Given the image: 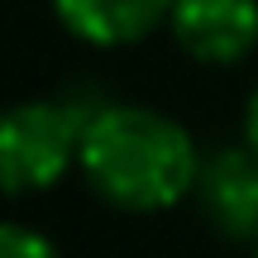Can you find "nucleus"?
<instances>
[{
	"instance_id": "obj_6",
	"label": "nucleus",
	"mask_w": 258,
	"mask_h": 258,
	"mask_svg": "<svg viewBox=\"0 0 258 258\" xmlns=\"http://www.w3.org/2000/svg\"><path fill=\"white\" fill-rule=\"evenodd\" d=\"M0 258H62L53 244L29 225H5L0 220Z\"/></svg>"
},
{
	"instance_id": "obj_3",
	"label": "nucleus",
	"mask_w": 258,
	"mask_h": 258,
	"mask_svg": "<svg viewBox=\"0 0 258 258\" xmlns=\"http://www.w3.org/2000/svg\"><path fill=\"white\" fill-rule=\"evenodd\" d=\"M191 201L220 239H258V153L249 144L206 153Z\"/></svg>"
},
{
	"instance_id": "obj_4",
	"label": "nucleus",
	"mask_w": 258,
	"mask_h": 258,
	"mask_svg": "<svg viewBox=\"0 0 258 258\" xmlns=\"http://www.w3.org/2000/svg\"><path fill=\"white\" fill-rule=\"evenodd\" d=\"M167 29L186 57L230 67L258 48V0H172Z\"/></svg>"
},
{
	"instance_id": "obj_8",
	"label": "nucleus",
	"mask_w": 258,
	"mask_h": 258,
	"mask_svg": "<svg viewBox=\"0 0 258 258\" xmlns=\"http://www.w3.org/2000/svg\"><path fill=\"white\" fill-rule=\"evenodd\" d=\"M253 253H258V239H253Z\"/></svg>"
},
{
	"instance_id": "obj_2",
	"label": "nucleus",
	"mask_w": 258,
	"mask_h": 258,
	"mask_svg": "<svg viewBox=\"0 0 258 258\" xmlns=\"http://www.w3.org/2000/svg\"><path fill=\"white\" fill-rule=\"evenodd\" d=\"M91 110L72 101H19L0 110V196L48 191L77 163Z\"/></svg>"
},
{
	"instance_id": "obj_5",
	"label": "nucleus",
	"mask_w": 258,
	"mask_h": 258,
	"mask_svg": "<svg viewBox=\"0 0 258 258\" xmlns=\"http://www.w3.org/2000/svg\"><path fill=\"white\" fill-rule=\"evenodd\" d=\"M53 10L77 38L96 48H120L153 34L172 15V0H53Z\"/></svg>"
},
{
	"instance_id": "obj_7",
	"label": "nucleus",
	"mask_w": 258,
	"mask_h": 258,
	"mask_svg": "<svg viewBox=\"0 0 258 258\" xmlns=\"http://www.w3.org/2000/svg\"><path fill=\"white\" fill-rule=\"evenodd\" d=\"M244 144L258 153V86H253V96H249V105H244Z\"/></svg>"
},
{
	"instance_id": "obj_1",
	"label": "nucleus",
	"mask_w": 258,
	"mask_h": 258,
	"mask_svg": "<svg viewBox=\"0 0 258 258\" xmlns=\"http://www.w3.org/2000/svg\"><path fill=\"white\" fill-rule=\"evenodd\" d=\"M77 167L91 191L120 211L148 215L186 201L201 172L191 134L148 105H96L82 129Z\"/></svg>"
}]
</instances>
